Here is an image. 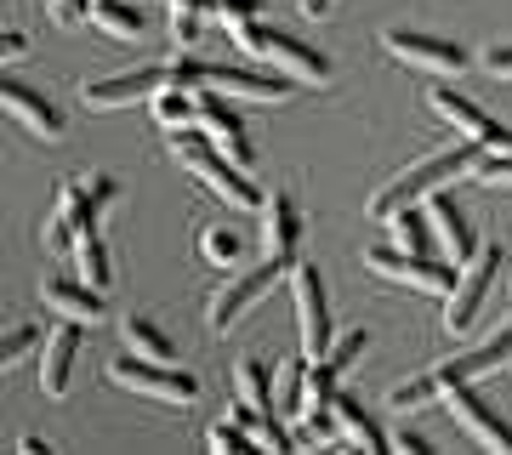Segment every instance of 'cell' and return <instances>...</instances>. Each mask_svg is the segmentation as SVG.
<instances>
[{
	"label": "cell",
	"instance_id": "1",
	"mask_svg": "<svg viewBox=\"0 0 512 455\" xmlns=\"http://www.w3.org/2000/svg\"><path fill=\"white\" fill-rule=\"evenodd\" d=\"M473 160H478V143L467 137V143H456V148H439V154H427V160H416V165H404L399 177H387L376 194H370V222H382L387 211H399V205H416V200H427L433 188H444L450 177H467L473 171Z\"/></svg>",
	"mask_w": 512,
	"mask_h": 455
},
{
	"label": "cell",
	"instance_id": "2",
	"mask_svg": "<svg viewBox=\"0 0 512 455\" xmlns=\"http://www.w3.org/2000/svg\"><path fill=\"white\" fill-rule=\"evenodd\" d=\"M165 148H171V160L188 165V171H194V177H200L211 194H217V200L234 205V211H256V205H262V188H256V182L245 177L234 160H222L205 131H194V126L165 131Z\"/></svg>",
	"mask_w": 512,
	"mask_h": 455
},
{
	"label": "cell",
	"instance_id": "3",
	"mask_svg": "<svg viewBox=\"0 0 512 455\" xmlns=\"http://www.w3.org/2000/svg\"><path fill=\"white\" fill-rule=\"evenodd\" d=\"M228 40H234L245 57H256V63H274V69H285L291 80H319L325 86L330 80V57L313 52L308 40L285 35V29H268V23H239V29H228Z\"/></svg>",
	"mask_w": 512,
	"mask_h": 455
},
{
	"label": "cell",
	"instance_id": "4",
	"mask_svg": "<svg viewBox=\"0 0 512 455\" xmlns=\"http://www.w3.org/2000/svg\"><path fill=\"white\" fill-rule=\"evenodd\" d=\"M501 268H507V262H501V245H478V251L461 262L456 285H450V296H444V330H450V336L473 330V319L484 313V296H490V285H495Z\"/></svg>",
	"mask_w": 512,
	"mask_h": 455
},
{
	"label": "cell",
	"instance_id": "5",
	"mask_svg": "<svg viewBox=\"0 0 512 455\" xmlns=\"http://www.w3.org/2000/svg\"><path fill=\"white\" fill-rule=\"evenodd\" d=\"M365 268H376L387 279V285H410V291L421 296H450V285H456V262H439V256L427 251H393V245H370L365 251Z\"/></svg>",
	"mask_w": 512,
	"mask_h": 455
},
{
	"label": "cell",
	"instance_id": "6",
	"mask_svg": "<svg viewBox=\"0 0 512 455\" xmlns=\"http://www.w3.org/2000/svg\"><path fill=\"white\" fill-rule=\"evenodd\" d=\"M285 273H291V262H279V256H268L262 268L234 273V279H228V285H222L217 296H211V330L222 336L228 325H239V319H245V313H251L256 302H262V296L274 291V285L285 279Z\"/></svg>",
	"mask_w": 512,
	"mask_h": 455
},
{
	"label": "cell",
	"instance_id": "7",
	"mask_svg": "<svg viewBox=\"0 0 512 455\" xmlns=\"http://www.w3.org/2000/svg\"><path fill=\"white\" fill-rule=\"evenodd\" d=\"M291 302H296V330H302V353L319 359L330 347V302L319 262H291Z\"/></svg>",
	"mask_w": 512,
	"mask_h": 455
},
{
	"label": "cell",
	"instance_id": "8",
	"mask_svg": "<svg viewBox=\"0 0 512 455\" xmlns=\"http://www.w3.org/2000/svg\"><path fill=\"white\" fill-rule=\"evenodd\" d=\"M194 126H200L205 137H211V148H217L222 160H234L239 171H251V165H256V143L245 137V120L222 103L217 91L200 86V97H194Z\"/></svg>",
	"mask_w": 512,
	"mask_h": 455
},
{
	"label": "cell",
	"instance_id": "9",
	"mask_svg": "<svg viewBox=\"0 0 512 455\" xmlns=\"http://www.w3.org/2000/svg\"><path fill=\"white\" fill-rule=\"evenodd\" d=\"M439 404L450 410V416L467 427V433L478 438V444H490V450H507L512 455V427L501 421V410H495L484 393H478L473 382H450V387H439Z\"/></svg>",
	"mask_w": 512,
	"mask_h": 455
},
{
	"label": "cell",
	"instance_id": "10",
	"mask_svg": "<svg viewBox=\"0 0 512 455\" xmlns=\"http://www.w3.org/2000/svg\"><path fill=\"white\" fill-rule=\"evenodd\" d=\"M109 376L120 387H131V393H148V399H165V404H188L194 393H200V382L188 376V370H171V364L160 359H114L109 364Z\"/></svg>",
	"mask_w": 512,
	"mask_h": 455
},
{
	"label": "cell",
	"instance_id": "11",
	"mask_svg": "<svg viewBox=\"0 0 512 455\" xmlns=\"http://www.w3.org/2000/svg\"><path fill=\"white\" fill-rule=\"evenodd\" d=\"M382 46L399 63H410V69H427V74H461L473 57H467V46H456V40H439V35H421V29H382Z\"/></svg>",
	"mask_w": 512,
	"mask_h": 455
},
{
	"label": "cell",
	"instance_id": "12",
	"mask_svg": "<svg viewBox=\"0 0 512 455\" xmlns=\"http://www.w3.org/2000/svg\"><path fill=\"white\" fill-rule=\"evenodd\" d=\"M0 109L12 114L23 131H35V137H46V143H57L63 137V109L57 103H46L35 86H23V80H6L0 74Z\"/></svg>",
	"mask_w": 512,
	"mask_h": 455
},
{
	"label": "cell",
	"instance_id": "13",
	"mask_svg": "<svg viewBox=\"0 0 512 455\" xmlns=\"http://www.w3.org/2000/svg\"><path fill=\"white\" fill-rule=\"evenodd\" d=\"M165 86V63H143V69L109 74V80H92L86 86V109H126V103H143Z\"/></svg>",
	"mask_w": 512,
	"mask_h": 455
},
{
	"label": "cell",
	"instance_id": "14",
	"mask_svg": "<svg viewBox=\"0 0 512 455\" xmlns=\"http://www.w3.org/2000/svg\"><path fill=\"white\" fill-rule=\"evenodd\" d=\"M262 251L279 262H296V239H302V211L291 194H262Z\"/></svg>",
	"mask_w": 512,
	"mask_h": 455
},
{
	"label": "cell",
	"instance_id": "15",
	"mask_svg": "<svg viewBox=\"0 0 512 455\" xmlns=\"http://www.w3.org/2000/svg\"><path fill=\"white\" fill-rule=\"evenodd\" d=\"M74 353H80V325L63 319V325L46 336V347H40V393H46V399H63V393H69Z\"/></svg>",
	"mask_w": 512,
	"mask_h": 455
},
{
	"label": "cell",
	"instance_id": "16",
	"mask_svg": "<svg viewBox=\"0 0 512 455\" xmlns=\"http://www.w3.org/2000/svg\"><path fill=\"white\" fill-rule=\"evenodd\" d=\"M427 222H433V239H439L444 251H450V262H467V256L478 251V234H473V222L461 217L456 211V200H450V194H444V188H433V194H427Z\"/></svg>",
	"mask_w": 512,
	"mask_h": 455
},
{
	"label": "cell",
	"instance_id": "17",
	"mask_svg": "<svg viewBox=\"0 0 512 455\" xmlns=\"http://www.w3.org/2000/svg\"><path fill=\"white\" fill-rule=\"evenodd\" d=\"M512 359V319L501 330H495L490 342H478L473 353H461V359H450V364H439L433 376H439V387H450V382H478L484 370H495V364H507Z\"/></svg>",
	"mask_w": 512,
	"mask_h": 455
},
{
	"label": "cell",
	"instance_id": "18",
	"mask_svg": "<svg viewBox=\"0 0 512 455\" xmlns=\"http://www.w3.org/2000/svg\"><path fill=\"white\" fill-rule=\"evenodd\" d=\"M40 302L52 313H63V319H74V325H97L103 319V291H92L86 279H46Z\"/></svg>",
	"mask_w": 512,
	"mask_h": 455
},
{
	"label": "cell",
	"instance_id": "19",
	"mask_svg": "<svg viewBox=\"0 0 512 455\" xmlns=\"http://www.w3.org/2000/svg\"><path fill=\"white\" fill-rule=\"evenodd\" d=\"M205 86H222L234 97H256V103H285L296 91V80H268V74H251V69H228V63H205Z\"/></svg>",
	"mask_w": 512,
	"mask_h": 455
},
{
	"label": "cell",
	"instance_id": "20",
	"mask_svg": "<svg viewBox=\"0 0 512 455\" xmlns=\"http://www.w3.org/2000/svg\"><path fill=\"white\" fill-rule=\"evenodd\" d=\"M330 416H336V427H342V438H348V444H359V450H393V438L382 433V427H376V421L365 416V404L353 399V393H342V387H336V399H330Z\"/></svg>",
	"mask_w": 512,
	"mask_h": 455
},
{
	"label": "cell",
	"instance_id": "21",
	"mask_svg": "<svg viewBox=\"0 0 512 455\" xmlns=\"http://www.w3.org/2000/svg\"><path fill=\"white\" fill-rule=\"evenodd\" d=\"M382 222H387V234H393V251H416V256L433 251V222H427V211L399 205V211H387Z\"/></svg>",
	"mask_w": 512,
	"mask_h": 455
},
{
	"label": "cell",
	"instance_id": "22",
	"mask_svg": "<svg viewBox=\"0 0 512 455\" xmlns=\"http://www.w3.org/2000/svg\"><path fill=\"white\" fill-rule=\"evenodd\" d=\"M74 268H80V279H86L92 291H109V285H114L109 245H103V234H97V228H86V234H74Z\"/></svg>",
	"mask_w": 512,
	"mask_h": 455
},
{
	"label": "cell",
	"instance_id": "23",
	"mask_svg": "<svg viewBox=\"0 0 512 455\" xmlns=\"http://www.w3.org/2000/svg\"><path fill=\"white\" fill-rule=\"evenodd\" d=\"M120 336H126V347L137 353V359H160V364H171L177 359V347H171V336H165L154 319H143V313H131L126 325H120Z\"/></svg>",
	"mask_w": 512,
	"mask_h": 455
},
{
	"label": "cell",
	"instance_id": "24",
	"mask_svg": "<svg viewBox=\"0 0 512 455\" xmlns=\"http://www.w3.org/2000/svg\"><path fill=\"white\" fill-rule=\"evenodd\" d=\"M234 387H239V404H245V410H256V416H274V382H268V364H262V359L239 364Z\"/></svg>",
	"mask_w": 512,
	"mask_h": 455
},
{
	"label": "cell",
	"instance_id": "25",
	"mask_svg": "<svg viewBox=\"0 0 512 455\" xmlns=\"http://www.w3.org/2000/svg\"><path fill=\"white\" fill-rule=\"evenodd\" d=\"M86 18H92L97 29H109L114 40L143 35V12H137V6H126V0H92V6H86Z\"/></svg>",
	"mask_w": 512,
	"mask_h": 455
},
{
	"label": "cell",
	"instance_id": "26",
	"mask_svg": "<svg viewBox=\"0 0 512 455\" xmlns=\"http://www.w3.org/2000/svg\"><path fill=\"white\" fill-rule=\"evenodd\" d=\"M154 120H160V131H177V126H194V97L188 91H177V86H160L154 97Z\"/></svg>",
	"mask_w": 512,
	"mask_h": 455
},
{
	"label": "cell",
	"instance_id": "27",
	"mask_svg": "<svg viewBox=\"0 0 512 455\" xmlns=\"http://www.w3.org/2000/svg\"><path fill=\"white\" fill-rule=\"evenodd\" d=\"M433 399H439V376H410V382H399L393 393H387V404H393V410H404V416L427 410Z\"/></svg>",
	"mask_w": 512,
	"mask_h": 455
},
{
	"label": "cell",
	"instance_id": "28",
	"mask_svg": "<svg viewBox=\"0 0 512 455\" xmlns=\"http://www.w3.org/2000/svg\"><path fill=\"white\" fill-rule=\"evenodd\" d=\"M200 256L205 262H217V268H234L239 256H245V239L234 228H205L200 234Z\"/></svg>",
	"mask_w": 512,
	"mask_h": 455
},
{
	"label": "cell",
	"instance_id": "29",
	"mask_svg": "<svg viewBox=\"0 0 512 455\" xmlns=\"http://www.w3.org/2000/svg\"><path fill=\"white\" fill-rule=\"evenodd\" d=\"M467 177L484 182V188H512V154L507 148H478V160Z\"/></svg>",
	"mask_w": 512,
	"mask_h": 455
},
{
	"label": "cell",
	"instance_id": "30",
	"mask_svg": "<svg viewBox=\"0 0 512 455\" xmlns=\"http://www.w3.org/2000/svg\"><path fill=\"white\" fill-rule=\"evenodd\" d=\"M205 29V0H171V35H177V46H194Z\"/></svg>",
	"mask_w": 512,
	"mask_h": 455
},
{
	"label": "cell",
	"instance_id": "31",
	"mask_svg": "<svg viewBox=\"0 0 512 455\" xmlns=\"http://www.w3.org/2000/svg\"><path fill=\"white\" fill-rule=\"evenodd\" d=\"M165 86H177V91H200V86H205V57L183 52L177 63H165Z\"/></svg>",
	"mask_w": 512,
	"mask_h": 455
},
{
	"label": "cell",
	"instance_id": "32",
	"mask_svg": "<svg viewBox=\"0 0 512 455\" xmlns=\"http://www.w3.org/2000/svg\"><path fill=\"white\" fill-rule=\"evenodd\" d=\"M205 444H211V450H217V455H239V450H256V438L245 433L239 421H217V427L205 433Z\"/></svg>",
	"mask_w": 512,
	"mask_h": 455
},
{
	"label": "cell",
	"instance_id": "33",
	"mask_svg": "<svg viewBox=\"0 0 512 455\" xmlns=\"http://www.w3.org/2000/svg\"><path fill=\"white\" fill-rule=\"evenodd\" d=\"M35 342H40V330H35V325L0 330V370H6V364H18L23 353H35Z\"/></svg>",
	"mask_w": 512,
	"mask_h": 455
},
{
	"label": "cell",
	"instance_id": "34",
	"mask_svg": "<svg viewBox=\"0 0 512 455\" xmlns=\"http://www.w3.org/2000/svg\"><path fill=\"white\" fill-rule=\"evenodd\" d=\"M365 347H370V336H365V330H348V336H342V342H336V347H325V359L336 364V370H348V364L359 359Z\"/></svg>",
	"mask_w": 512,
	"mask_h": 455
},
{
	"label": "cell",
	"instance_id": "35",
	"mask_svg": "<svg viewBox=\"0 0 512 455\" xmlns=\"http://www.w3.org/2000/svg\"><path fill=\"white\" fill-rule=\"evenodd\" d=\"M256 18V0H217V23L222 29H239V23Z\"/></svg>",
	"mask_w": 512,
	"mask_h": 455
},
{
	"label": "cell",
	"instance_id": "36",
	"mask_svg": "<svg viewBox=\"0 0 512 455\" xmlns=\"http://www.w3.org/2000/svg\"><path fill=\"white\" fill-rule=\"evenodd\" d=\"M393 438V450H404V455H427L433 450V438H421L416 427H399V433H387Z\"/></svg>",
	"mask_w": 512,
	"mask_h": 455
},
{
	"label": "cell",
	"instance_id": "37",
	"mask_svg": "<svg viewBox=\"0 0 512 455\" xmlns=\"http://www.w3.org/2000/svg\"><path fill=\"white\" fill-rule=\"evenodd\" d=\"M484 69H490L495 80H512V40H507V46H490V52H484Z\"/></svg>",
	"mask_w": 512,
	"mask_h": 455
},
{
	"label": "cell",
	"instance_id": "38",
	"mask_svg": "<svg viewBox=\"0 0 512 455\" xmlns=\"http://www.w3.org/2000/svg\"><path fill=\"white\" fill-rule=\"evenodd\" d=\"M46 6H52V18H57V23H80L92 0H46Z\"/></svg>",
	"mask_w": 512,
	"mask_h": 455
},
{
	"label": "cell",
	"instance_id": "39",
	"mask_svg": "<svg viewBox=\"0 0 512 455\" xmlns=\"http://www.w3.org/2000/svg\"><path fill=\"white\" fill-rule=\"evenodd\" d=\"M29 52V40L18 35V29H6V35H0V63H12V57H23Z\"/></svg>",
	"mask_w": 512,
	"mask_h": 455
},
{
	"label": "cell",
	"instance_id": "40",
	"mask_svg": "<svg viewBox=\"0 0 512 455\" xmlns=\"http://www.w3.org/2000/svg\"><path fill=\"white\" fill-rule=\"evenodd\" d=\"M296 6H302V18H330V6H336V0H296Z\"/></svg>",
	"mask_w": 512,
	"mask_h": 455
},
{
	"label": "cell",
	"instance_id": "41",
	"mask_svg": "<svg viewBox=\"0 0 512 455\" xmlns=\"http://www.w3.org/2000/svg\"><path fill=\"white\" fill-rule=\"evenodd\" d=\"M18 450H23V455H40V450H46V438H35V433H23V438H18Z\"/></svg>",
	"mask_w": 512,
	"mask_h": 455
}]
</instances>
